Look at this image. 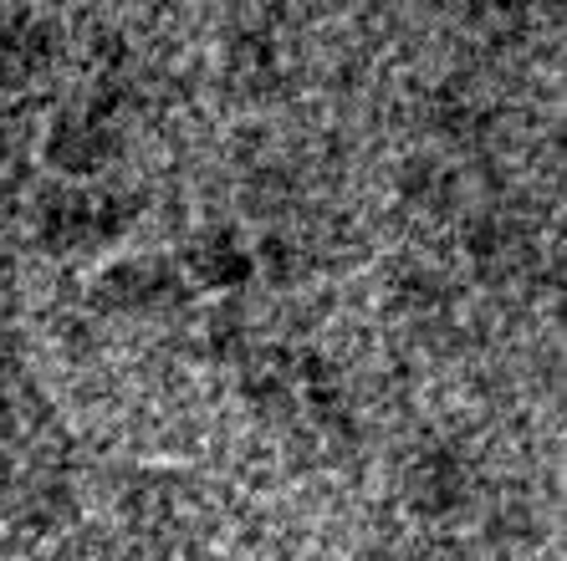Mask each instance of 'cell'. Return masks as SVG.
Instances as JSON below:
<instances>
[{
    "mask_svg": "<svg viewBox=\"0 0 567 561\" xmlns=\"http://www.w3.org/2000/svg\"><path fill=\"white\" fill-rule=\"evenodd\" d=\"M240 393L246 404L271 424L302 414V388H297V347H261L240 357Z\"/></svg>",
    "mask_w": 567,
    "mask_h": 561,
    "instance_id": "8992f818",
    "label": "cell"
},
{
    "mask_svg": "<svg viewBox=\"0 0 567 561\" xmlns=\"http://www.w3.org/2000/svg\"><path fill=\"white\" fill-rule=\"evenodd\" d=\"M291 174L287 169H256L246 174V189H240V199H246V209H256V215H281V209L291 205Z\"/></svg>",
    "mask_w": 567,
    "mask_h": 561,
    "instance_id": "7c38bea8",
    "label": "cell"
},
{
    "mask_svg": "<svg viewBox=\"0 0 567 561\" xmlns=\"http://www.w3.org/2000/svg\"><path fill=\"white\" fill-rule=\"evenodd\" d=\"M210 353L246 357V316H240V307H220V312L210 316Z\"/></svg>",
    "mask_w": 567,
    "mask_h": 561,
    "instance_id": "4fadbf2b",
    "label": "cell"
},
{
    "mask_svg": "<svg viewBox=\"0 0 567 561\" xmlns=\"http://www.w3.org/2000/svg\"><path fill=\"white\" fill-rule=\"evenodd\" d=\"M424 557L430 561H502V547L491 536H445Z\"/></svg>",
    "mask_w": 567,
    "mask_h": 561,
    "instance_id": "5bb4252c",
    "label": "cell"
},
{
    "mask_svg": "<svg viewBox=\"0 0 567 561\" xmlns=\"http://www.w3.org/2000/svg\"><path fill=\"white\" fill-rule=\"evenodd\" d=\"M52 62H56V27L47 21V15L16 11L11 37H6V52H0V77L6 82H31V77H41Z\"/></svg>",
    "mask_w": 567,
    "mask_h": 561,
    "instance_id": "9c48e42d",
    "label": "cell"
},
{
    "mask_svg": "<svg viewBox=\"0 0 567 561\" xmlns=\"http://www.w3.org/2000/svg\"><path fill=\"white\" fill-rule=\"evenodd\" d=\"M118 148H123V138L107 123V97L56 113L52 133H47V164L56 174H78V179L82 174H103L118 158Z\"/></svg>",
    "mask_w": 567,
    "mask_h": 561,
    "instance_id": "3957f363",
    "label": "cell"
},
{
    "mask_svg": "<svg viewBox=\"0 0 567 561\" xmlns=\"http://www.w3.org/2000/svg\"><path fill=\"white\" fill-rule=\"evenodd\" d=\"M174 266L185 276V287H199V291H236L256 276L251 250L240 246V236L230 225H205V230H195Z\"/></svg>",
    "mask_w": 567,
    "mask_h": 561,
    "instance_id": "5b68a950",
    "label": "cell"
},
{
    "mask_svg": "<svg viewBox=\"0 0 567 561\" xmlns=\"http://www.w3.org/2000/svg\"><path fill=\"white\" fill-rule=\"evenodd\" d=\"M465 250H471L475 271L486 281H512L532 261V236L506 215H481L465 225Z\"/></svg>",
    "mask_w": 567,
    "mask_h": 561,
    "instance_id": "52a82bcc",
    "label": "cell"
},
{
    "mask_svg": "<svg viewBox=\"0 0 567 561\" xmlns=\"http://www.w3.org/2000/svg\"><path fill=\"white\" fill-rule=\"evenodd\" d=\"M251 266H261V276L271 287H297V281H307V271H312V250L297 246L291 236H266L261 246H256Z\"/></svg>",
    "mask_w": 567,
    "mask_h": 561,
    "instance_id": "8fae6325",
    "label": "cell"
},
{
    "mask_svg": "<svg viewBox=\"0 0 567 561\" xmlns=\"http://www.w3.org/2000/svg\"><path fill=\"white\" fill-rule=\"evenodd\" d=\"M11 21H16V11H6V6H0V52H6V37H11Z\"/></svg>",
    "mask_w": 567,
    "mask_h": 561,
    "instance_id": "9a60e30c",
    "label": "cell"
},
{
    "mask_svg": "<svg viewBox=\"0 0 567 561\" xmlns=\"http://www.w3.org/2000/svg\"><path fill=\"white\" fill-rule=\"evenodd\" d=\"M128 225V199L113 189H82V184H47L31 205V230L37 246L52 256H82L103 250L123 236Z\"/></svg>",
    "mask_w": 567,
    "mask_h": 561,
    "instance_id": "6da1fadb",
    "label": "cell"
},
{
    "mask_svg": "<svg viewBox=\"0 0 567 561\" xmlns=\"http://www.w3.org/2000/svg\"><path fill=\"white\" fill-rule=\"evenodd\" d=\"M185 297L189 287L169 256H128L93 281V301L103 312H164V307H179Z\"/></svg>",
    "mask_w": 567,
    "mask_h": 561,
    "instance_id": "7a4b0ae2",
    "label": "cell"
},
{
    "mask_svg": "<svg viewBox=\"0 0 567 561\" xmlns=\"http://www.w3.org/2000/svg\"><path fill=\"white\" fill-rule=\"evenodd\" d=\"M404 500L424 521H445L471 500V459L455 455L450 444H430L404 470Z\"/></svg>",
    "mask_w": 567,
    "mask_h": 561,
    "instance_id": "277c9868",
    "label": "cell"
},
{
    "mask_svg": "<svg viewBox=\"0 0 567 561\" xmlns=\"http://www.w3.org/2000/svg\"><path fill=\"white\" fill-rule=\"evenodd\" d=\"M399 195L410 199V205H420V209L445 215V209L455 205V179L440 169L435 158H410V164L399 169Z\"/></svg>",
    "mask_w": 567,
    "mask_h": 561,
    "instance_id": "30bf717a",
    "label": "cell"
},
{
    "mask_svg": "<svg viewBox=\"0 0 567 561\" xmlns=\"http://www.w3.org/2000/svg\"><path fill=\"white\" fill-rule=\"evenodd\" d=\"M225 87L236 92L240 103H266V97H281L287 87V72H281V56L271 46V37H240L225 56Z\"/></svg>",
    "mask_w": 567,
    "mask_h": 561,
    "instance_id": "ba28073f",
    "label": "cell"
}]
</instances>
